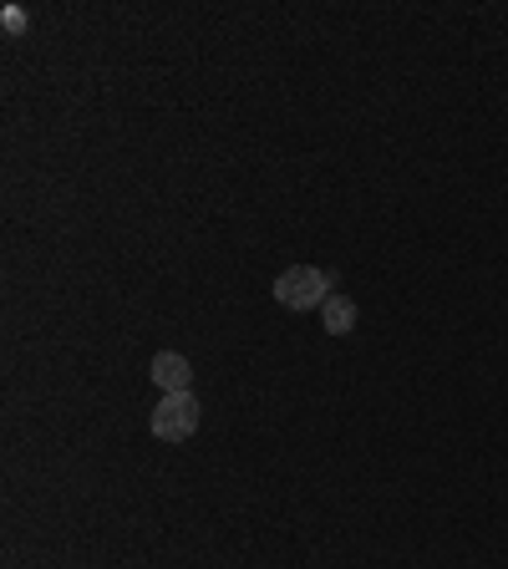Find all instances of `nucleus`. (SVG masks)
Segmentation results:
<instances>
[{
  "instance_id": "nucleus-3",
  "label": "nucleus",
  "mask_w": 508,
  "mask_h": 569,
  "mask_svg": "<svg viewBox=\"0 0 508 569\" xmlns=\"http://www.w3.org/2000/svg\"><path fill=\"white\" fill-rule=\"evenodd\" d=\"M153 387L163 391V397H173V391H193V367H189V356L158 351V356H153Z\"/></svg>"
},
{
  "instance_id": "nucleus-1",
  "label": "nucleus",
  "mask_w": 508,
  "mask_h": 569,
  "mask_svg": "<svg viewBox=\"0 0 508 569\" xmlns=\"http://www.w3.org/2000/svg\"><path fill=\"white\" fill-rule=\"evenodd\" d=\"M275 300L285 310H316L331 300V270H316V264H290V270L275 274Z\"/></svg>"
},
{
  "instance_id": "nucleus-2",
  "label": "nucleus",
  "mask_w": 508,
  "mask_h": 569,
  "mask_svg": "<svg viewBox=\"0 0 508 569\" xmlns=\"http://www.w3.org/2000/svg\"><path fill=\"white\" fill-rule=\"evenodd\" d=\"M199 432V402L193 391H173L153 407V438L158 442H189Z\"/></svg>"
},
{
  "instance_id": "nucleus-4",
  "label": "nucleus",
  "mask_w": 508,
  "mask_h": 569,
  "mask_svg": "<svg viewBox=\"0 0 508 569\" xmlns=\"http://www.w3.org/2000/svg\"><path fill=\"white\" fill-rule=\"evenodd\" d=\"M320 320H326V331H331V336L356 331V300L331 296V300H326V306H320Z\"/></svg>"
}]
</instances>
